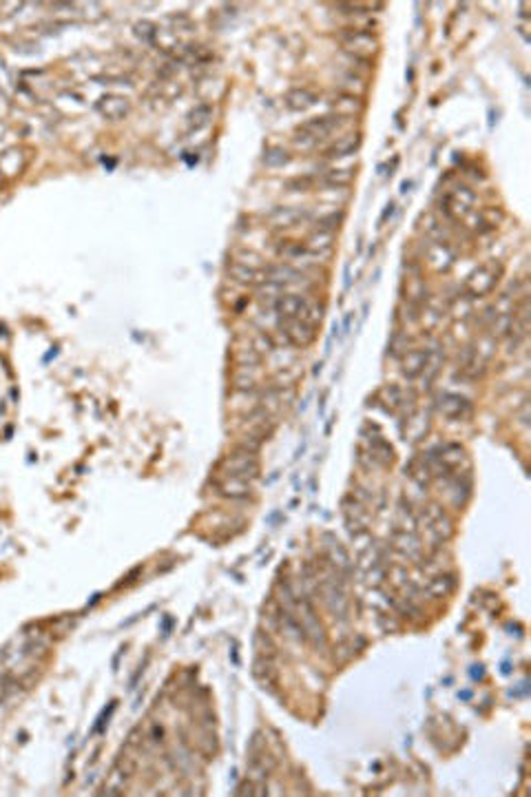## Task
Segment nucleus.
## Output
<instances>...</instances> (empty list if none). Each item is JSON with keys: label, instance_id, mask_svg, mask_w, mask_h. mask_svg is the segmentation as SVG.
<instances>
[{"label": "nucleus", "instance_id": "obj_11", "mask_svg": "<svg viewBox=\"0 0 531 797\" xmlns=\"http://www.w3.org/2000/svg\"><path fill=\"white\" fill-rule=\"evenodd\" d=\"M310 304H312V299L302 293H281L275 302V310L279 317H286V319H306Z\"/></svg>", "mask_w": 531, "mask_h": 797}, {"label": "nucleus", "instance_id": "obj_22", "mask_svg": "<svg viewBox=\"0 0 531 797\" xmlns=\"http://www.w3.org/2000/svg\"><path fill=\"white\" fill-rule=\"evenodd\" d=\"M217 492L224 498H230V501H244V498H251L253 494L251 483H246V480H239V478H230V476H224L222 480H217Z\"/></svg>", "mask_w": 531, "mask_h": 797}, {"label": "nucleus", "instance_id": "obj_25", "mask_svg": "<svg viewBox=\"0 0 531 797\" xmlns=\"http://www.w3.org/2000/svg\"><path fill=\"white\" fill-rule=\"evenodd\" d=\"M378 401L383 403V408L386 410H390V412H396V410H405V406H407V401H412V398H407L405 396V392H403V388L401 386H396V384H390V386H383L378 390Z\"/></svg>", "mask_w": 531, "mask_h": 797}, {"label": "nucleus", "instance_id": "obj_29", "mask_svg": "<svg viewBox=\"0 0 531 797\" xmlns=\"http://www.w3.org/2000/svg\"><path fill=\"white\" fill-rule=\"evenodd\" d=\"M443 359H445V355L438 350V348H434V350H427V363H425V370H423V386L425 388H429L431 386V379H434L436 374H438V370H441V365H443Z\"/></svg>", "mask_w": 531, "mask_h": 797}, {"label": "nucleus", "instance_id": "obj_24", "mask_svg": "<svg viewBox=\"0 0 531 797\" xmlns=\"http://www.w3.org/2000/svg\"><path fill=\"white\" fill-rule=\"evenodd\" d=\"M306 218H308V213L304 208H299V206H279L270 215V222L277 228H292L299 222H304Z\"/></svg>", "mask_w": 531, "mask_h": 797}, {"label": "nucleus", "instance_id": "obj_20", "mask_svg": "<svg viewBox=\"0 0 531 797\" xmlns=\"http://www.w3.org/2000/svg\"><path fill=\"white\" fill-rule=\"evenodd\" d=\"M284 102L290 111L294 113H306L310 111L314 105H319V93H314L310 89H290L286 95H284Z\"/></svg>", "mask_w": 531, "mask_h": 797}, {"label": "nucleus", "instance_id": "obj_37", "mask_svg": "<svg viewBox=\"0 0 531 797\" xmlns=\"http://www.w3.org/2000/svg\"><path fill=\"white\" fill-rule=\"evenodd\" d=\"M410 187H412V182H407V179H405V182H403V187H401V193H407V191H410Z\"/></svg>", "mask_w": 531, "mask_h": 797}, {"label": "nucleus", "instance_id": "obj_6", "mask_svg": "<svg viewBox=\"0 0 531 797\" xmlns=\"http://www.w3.org/2000/svg\"><path fill=\"white\" fill-rule=\"evenodd\" d=\"M347 120H350V118H345V115H339V113H323V115H317V118L306 120L297 131L299 133H306L308 138H312L314 142L319 144L321 140L330 138L335 131L343 129Z\"/></svg>", "mask_w": 531, "mask_h": 797}, {"label": "nucleus", "instance_id": "obj_31", "mask_svg": "<svg viewBox=\"0 0 531 797\" xmlns=\"http://www.w3.org/2000/svg\"><path fill=\"white\" fill-rule=\"evenodd\" d=\"M343 211H335V213H330V215H326V218H321V220H317V230H326V232H335L339 226H341V222H343Z\"/></svg>", "mask_w": 531, "mask_h": 797}, {"label": "nucleus", "instance_id": "obj_19", "mask_svg": "<svg viewBox=\"0 0 531 797\" xmlns=\"http://www.w3.org/2000/svg\"><path fill=\"white\" fill-rule=\"evenodd\" d=\"M306 248L308 257H323L330 255L332 248H335V232H326V230H314L302 242Z\"/></svg>", "mask_w": 531, "mask_h": 797}, {"label": "nucleus", "instance_id": "obj_32", "mask_svg": "<svg viewBox=\"0 0 531 797\" xmlns=\"http://www.w3.org/2000/svg\"><path fill=\"white\" fill-rule=\"evenodd\" d=\"M288 191H310L314 187H319V179L317 175H302V177H294L288 182Z\"/></svg>", "mask_w": 531, "mask_h": 797}, {"label": "nucleus", "instance_id": "obj_9", "mask_svg": "<svg viewBox=\"0 0 531 797\" xmlns=\"http://www.w3.org/2000/svg\"><path fill=\"white\" fill-rule=\"evenodd\" d=\"M436 408L445 419L450 421H467L474 414V403L467 396L454 394V392H443L436 398Z\"/></svg>", "mask_w": 531, "mask_h": 797}, {"label": "nucleus", "instance_id": "obj_5", "mask_svg": "<svg viewBox=\"0 0 531 797\" xmlns=\"http://www.w3.org/2000/svg\"><path fill=\"white\" fill-rule=\"evenodd\" d=\"M341 45L354 60H372L378 52V40L368 29H345L339 33Z\"/></svg>", "mask_w": 531, "mask_h": 797}, {"label": "nucleus", "instance_id": "obj_33", "mask_svg": "<svg viewBox=\"0 0 531 797\" xmlns=\"http://www.w3.org/2000/svg\"><path fill=\"white\" fill-rule=\"evenodd\" d=\"M210 122V107L208 105H202V107H197L193 113H191V126L197 131V129H202V126H206Z\"/></svg>", "mask_w": 531, "mask_h": 797}, {"label": "nucleus", "instance_id": "obj_28", "mask_svg": "<svg viewBox=\"0 0 531 797\" xmlns=\"http://www.w3.org/2000/svg\"><path fill=\"white\" fill-rule=\"evenodd\" d=\"M261 160H263L266 166H268V169H281V166H286L292 160V155H290L288 148H284V146H270V148H266V151H263Z\"/></svg>", "mask_w": 531, "mask_h": 797}, {"label": "nucleus", "instance_id": "obj_18", "mask_svg": "<svg viewBox=\"0 0 531 797\" xmlns=\"http://www.w3.org/2000/svg\"><path fill=\"white\" fill-rule=\"evenodd\" d=\"M427 363V348H414V350H405L401 355V374L407 381L419 379L425 370Z\"/></svg>", "mask_w": 531, "mask_h": 797}, {"label": "nucleus", "instance_id": "obj_4", "mask_svg": "<svg viewBox=\"0 0 531 797\" xmlns=\"http://www.w3.org/2000/svg\"><path fill=\"white\" fill-rule=\"evenodd\" d=\"M417 521L427 527L429 536L434 538L438 545H443L445 541H450L454 536V523H452L450 516H447L443 505H438V503H425L421 507V512L417 514Z\"/></svg>", "mask_w": 531, "mask_h": 797}, {"label": "nucleus", "instance_id": "obj_2", "mask_svg": "<svg viewBox=\"0 0 531 797\" xmlns=\"http://www.w3.org/2000/svg\"><path fill=\"white\" fill-rule=\"evenodd\" d=\"M503 273H505V268L498 259H487L483 264H478L476 268L467 275V279H465V284H463L465 295H467L470 299H478V297L489 295L498 286V281L503 279Z\"/></svg>", "mask_w": 531, "mask_h": 797}, {"label": "nucleus", "instance_id": "obj_34", "mask_svg": "<svg viewBox=\"0 0 531 797\" xmlns=\"http://www.w3.org/2000/svg\"><path fill=\"white\" fill-rule=\"evenodd\" d=\"M136 33H138V38H142V40H153L157 29L151 23H138L136 25Z\"/></svg>", "mask_w": 531, "mask_h": 797}, {"label": "nucleus", "instance_id": "obj_14", "mask_svg": "<svg viewBox=\"0 0 531 797\" xmlns=\"http://www.w3.org/2000/svg\"><path fill=\"white\" fill-rule=\"evenodd\" d=\"M392 547L398 552L407 556L412 562H423L425 554H423V545L421 541L417 538V534H412V531H403V529H396L394 531V538H392Z\"/></svg>", "mask_w": 531, "mask_h": 797}, {"label": "nucleus", "instance_id": "obj_17", "mask_svg": "<svg viewBox=\"0 0 531 797\" xmlns=\"http://www.w3.org/2000/svg\"><path fill=\"white\" fill-rule=\"evenodd\" d=\"M357 175L354 166H328L323 169L317 179L319 184H326V189H347L352 184V179Z\"/></svg>", "mask_w": 531, "mask_h": 797}, {"label": "nucleus", "instance_id": "obj_7", "mask_svg": "<svg viewBox=\"0 0 531 797\" xmlns=\"http://www.w3.org/2000/svg\"><path fill=\"white\" fill-rule=\"evenodd\" d=\"M425 264L436 273H447L456 261V251L450 240H429L425 237Z\"/></svg>", "mask_w": 531, "mask_h": 797}, {"label": "nucleus", "instance_id": "obj_27", "mask_svg": "<svg viewBox=\"0 0 531 797\" xmlns=\"http://www.w3.org/2000/svg\"><path fill=\"white\" fill-rule=\"evenodd\" d=\"M405 474H407V476H410L419 488H427V485H429V480L434 478V474H431V470H429V465H427L425 456H414V459L407 463Z\"/></svg>", "mask_w": 531, "mask_h": 797}, {"label": "nucleus", "instance_id": "obj_35", "mask_svg": "<svg viewBox=\"0 0 531 797\" xmlns=\"http://www.w3.org/2000/svg\"><path fill=\"white\" fill-rule=\"evenodd\" d=\"M16 689V680L11 678H0V700H3V697H7L11 691Z\"/></svg>", "mask_w": 531, "mask_h": 797}, {"label": "nucleus", "instance_id": "obj_30", "mask_svg": "<svg viewBox=\"0 0 531 797\" xmlns=\"http://www.w3.org/2000/svg\"><path fill=\"white\" fill-rule=\"evenodd\" d=\"M255 675L261 680L263 685H275L277 683V669H275V664L268 660V658H257V662H255Z\"/></svg>", "mask_w": 531, "mask_h": 797}, {"label": "nucleus", "instance_id": "obj_12", "mask_svg": "<svg viewBox=\"0 0 531 797\" xmlns=\"http://www.w3.org/2000/svg\"><path fill=\"white\" fill-rule=\"evenodd\" d=\"M503 218H505L503 208L485 206V208H480V211H474L463 224L467 226L472 232H476V235H483V232H491V230H496L498 226H501Z\"/></svg>", "mask_w": 531, "mask_h": 797}, {"label": "nucleus", "instance_id": "obj_8", "mask_svg": "<svg viewBox=\"0 0 531 797\" xmlns=\"http://www.w3.org/2000/svg\"><path fill=\"white\" fill-rule=\"evenodd\" d=\"M277 326L281 330V335L286 337V341L290 346H297V348H308L314 339H317V326H312L304 319H286V317H279L277 319Z\"/></svg>", "mask_w": 531, "mask_h": 797}, {"label": "nucleus", "instance_id": "obj_10", "mask_svg": "<svg viewBox=\"0 0 531 797\" xmlns=\"http://www.w3.org/2000/svg\"><path fill=\"white\" fill-rule=\"evenodd\" d=\"M363 441L368 443V447L365 450L359 447V459H370V463L378 465V468H388L394 463V447L381 435H363Z\"/></svg>", "mask_w": 531, "mask_h": 797}, {"label": "nucleus", "instance_id": "obj_26", "mask_svg": "<svg viewBox=\"0 0 531 797\" xmlns=\"http://www.w3.org/2000/svg\"><path fill=\"white\" fill-rule=\"evenodd\" d=\"M405 421H407V427H405V439H410V441H421L423 437H425V432H427V427H429V417L427 414H423V412H417V410H412V412H407V417H405Z\"/></svg>", "mask_w": 531, "mask_h": 797}, {"label": "nucleus", "instance_id": "obj_36", "mask_svg": "<svg viewBox=\"0 0 531 797\" xmlns=\"http://www.w3.org/2000/svg\"><path fill=\"white\" fill-rule=\"evenodd\" d=\"M396 211V204L394 202H390L388 206H386V211L381 213V218H378V226H383L386 222H388V218H392V213Z\"/></svg>", "mask_w": 531, "mask_h": 797}, {"label": "nucleus", "instance_id": "obj_15", "mask_svg": "<svg viewBox=\"0 0 531 797\" xmlns=\"http://www.w3.org/2000/svg\"><path fill=\"white\" fill-rule=\"evenodd\" d=\"M228 275L241 286H263L266 284V271L253 264H244V261H232L228 266Z\"/></svg>", "mask_w": 531, "mask_h": 797}, {"label": "nucleus", "instance_id": "obj_23", "mask_svg": "<svg viewBox=\"0 0 531 797\" xmlns=\"http://www.w3.org/2000/svg\"><path fill=\"white\" fill-rule=\"evenodd\" d=\"M456 589V576L454 574H436L427 580V585L421 589L429 598H445Z\"/></svg>", "mask_w": 531, "mask_h": 797}, {"label": "nucleus", "instance_id": "obj_1", "mask_svg": "<svg viewBox=\"0 0 531 797\" xmlns=\"http://www.w3.org/2000/svg\"><path fill=\"white\" fill-rule=\"evenodd\" d=\"M478 197L465 184H452L438 199V211L447 222H465L476 211Z\"/></svg>", "mask_w": 531, "mask_h": 797}, {"label": "nucleus", "instance_id": "obj_21", "mask_svg": "<svg viewBox=\"0 0 531 797\" xmlns=\"http://www.w3.org/2000/svg\"><path fill=\"white\" fill-rule=\"evenodd\" d=\"M95 109L102 113L105 118H109V120H120V118H124V115L129 113L131 107H129V100L122 98V95H102V98L97 100Z\"/></svg>", "mask_w": 531, "mask_h": 797}, {"label": "nucleus", "instance_id": "obj_3", "mask_svg": "<svg viewBox=\"0 0 531 797\" xmlns=\"http://www.w3.org/2000/svg\"><path fill=\"white\" fill-rule=\"evenodd\" d=\"M220 470L224 472V476L239 478V480H246V483H251V480H255L261 474V463H259L257 452L239 447V450L224 456V461L220 463Z\"/></svg>", "mask_w": 531, "mask_h": 797}, {"label": "nucleus", "instance_id": "obj_16", "mask_svg": "<svg viewBox=\"0 0 531 797\" xmlns=\"http://www.w3.org/2000/svg\"><path fill=\"white\" fill-rule=\"evenodd\" d=\"M361 133H347V136L339 138L337 142H332L326 151H323V160L328 162H339L343 158H350L359 151L361 146Z\"/></svg>", "mask_w": 531, "mask_h": 797}, {"label": "nucleus", "instance_id": "obj_13", "mask_svg": "<svg viewBox=\"0 0 531 797\" xmlns=\"http://www.w3.org/2000/svg\"><path fill=\"white\" fill-rule=\"evenodd\" d=\"M343 514L347 521V529H350L354 536L363 534V531L370 527V512L361 501H357L354 496L343 498Z\"/></svg>", "mask_w": 531, "mask_h": 797}]
</instances>
